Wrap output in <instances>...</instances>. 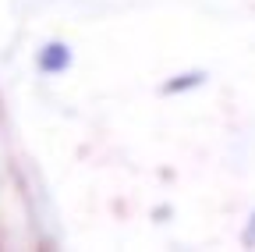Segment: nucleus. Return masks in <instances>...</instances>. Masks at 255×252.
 <instances>
[{"mask_svg": "<svg viewBox=\"0 0 255 252\" xmlns=\"http://www.w3.org/2000/svg\"><path fill=\"white\" fill-rule=\"evenodd\" d=\"M64 64H68V50H64V46H50L46 53H43V68H64Z\"/></svg>", "mask_w": 255, "mask_h": 252, "instance_id": "nucleus-1", "label": "nucleus"}]
</instances>
